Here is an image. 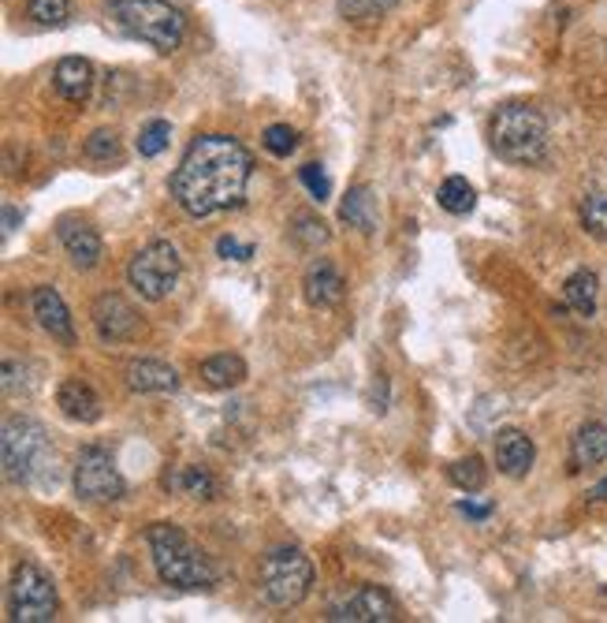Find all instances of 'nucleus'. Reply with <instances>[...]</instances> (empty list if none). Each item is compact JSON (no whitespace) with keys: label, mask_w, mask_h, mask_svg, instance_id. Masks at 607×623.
<instances>
[{"label":"nucleus","mask_w":607,"mask_h":623,"mask_svg":"<svg viewBox=\"0 0 607 623\" xmlns=\"http://www.w3.org/2000/svg\"><path fill=\"white\" fill-rule=\"evenodd\" d=\"M577 216H582V229H585V232L596 235V240H607V191L585 194Z\"/></svg>","instance_id":"obj_29"},{"label":"nucleus","mask_w":607,"mask_h":623,"mask_svg":"<svg viewBox=\"0 0 607 623\" xmlns=\"http://www.w3.org/2000/svg\"><path fill=\"white\" fill-rule=\"evenodd\" d=\"M436 202H440L443 213L467 216V213H473V205H477V191L470 187V179L448 176V179L440 183V191H436Z\"/></svg>","instance_id":"obj_24"},{"label":"nucleus","mask_w":607,"mask_h":623,"mask_svg":"<svg viewBox=\"0 0 607 623\" xmlns=\"http://www.w3.org/2000/svg\"><path fill=\"white\" fill-rule=\"evenodd\" d=\"M123 377H127V389L131 392H176L179 389V370L168 363H160V358H135V363H127V370H123Z\"/></svg>","instance_id":"obj_18"},{"label":"nucleus","mask_w":607,"mask_h":623,"mask_svg":"<svg viewBox=\"0 0 607 623\" xmlns=\"http://www.w3.org/2000/svg\"><path fill=\"white\" fill-rule=\"evenodd\" d=\"M596 296H600V280H596L593 269H577V272L566 277L563 299H566V307H571L577 318H593L596 314Z\"/></svg>","instance_id":"obj_22"},{"label":"nucleus","mask_w":607,"mask_h":623,"mask_svg":"<svg viewBox=\"0 0 607 623\" xmlns=\"http://www.w3.org/2000/svg\"><path fill=\"white\" fill-rule=\"evenodd\" d=\"M112 19L157 53H176L187 37V19L168 0H112Z\"/></svg>","instance_id":"obj_5"},{"label":"nucleus","mask_w":607,"mask_h":623,"mask_svg":"<svg viewBox=\"0 0 607 623\" xmlns=\"http://www.w3.org/2000/svg\"><path fill=\"white\" fill-rule=\"evenodd\" d=\"M123 489L127 486H123V475L109 448L90 445L79 452V459H75V493L82 500H90V504H116Z\"/></svg>","instance_id":"obj_9"},{"label":"nucleus","mask_w":607,"mask_h":623,"mask_svg":"<svg viewBox=\"0 0 607 623\" xmlns=\"http://www.w3.org/2000/svg\"><path fill=\"white\" fill-rule=\"evenodd\" d=\"M26 15H31L37 26H64L71 19V4L68 0H31Z\"/></svg>","instance_id":"obj_31"},{"label":"nucleus","mask_w":607,"mask_h":623,"mask_svg":"<svg viewBox=\"0 0 607 623\" xmlns=\"http://www.w3.org/2000/svg\"><path fill=\"white\" fill-rule=\"evenodd\" d=\"M492 149L507 160V165H540L548 157V120L537 105L526 101H510L492 116L488 127Z\"/></svg>","instance_id":"obj_4"},{"label":"nucleus","mask_w":607,"mask_h":623,"mask_svg":"<svg viewBox=\"0 0 607 623\" xmlns=\"http://www.w3.org/2000/svg\"><path fill=\"white\" fill-rule=\"evenodd\" d=\"M56 408L68 414L71 422H82V426H93V422H101V414H104L101 396L93 392L87 381H79V377H68V381L56 389Z\"/></svg>","instance_id":"obj_17"},{"label":"nucleus","mask_w":607,"mask_h":623,"mask_svg":"<svg viewBox=\"0 0 607 623\" xmlns=\"http://www.w3.org/2000/svg\"><path fill=\"white\" fill-rule=\"evenodd\" d=\"M216 254H221V258L246 262V258H254V243H239L235 235H221V240H216Z\"/></svg>","instance_id":"obj_34"},{"label":"nucleus","mask_w":607,"mask_h":623,"mask_svg":"<svg viewBox=\"0 0 607 623\" xmlns=\"http://www.w3.org/2000/svg\"><path fill=\"white\" fill-rule=\"evenodd\" d=\"M31 307H34V318H37V325H42V333H45V336H53L56 344H64V347H75L71 310H68V303H64L60 291H56L53 285L34 288Z\"/></svg>","instance_id":"obj_13"},{"label":"nucleus","mask_w":607,"mask_h":623,"mask_svg":"<svg viewBox=\"0 0 607 623\" xmlns=\"http://www.w3.org/2000/svg\"><path fill=\"white\" fill-rule=\"evenodd\" d=\"M179 272H183L179 251L168 240H154L149 247H142L135 258H131L127 280L146 303H160V299H168L176 291Z\"/></svg>","instance_id":"obj_8"},{"label":"nucleus","mask_w":607,"mask_h":623,"mask_svg":"<svg viewBox=\"0 0 607 623\" xmlns=\"http://www.w3.org/2000/svg\"><path fill=\"white\" fill-rule=\"evenodd\" d=\"M19 224V213H15V205H4V232H12Z\"/></svg>","instance_id":"obj_37"},{"label":"nucleus","mask_w":607,"mask_h":623,"mask_svg":"<svg viewBox=\"0 0 607 623\" xmlns=\"http://www.w3.org/2000/svg\"><path fill=\"white\" fill-rule=\"evenodd\" d=\"M537 464V445L521 430H499L496 437V467L507 478H526Z\"/></svg>","instance_id":"obj_15"},{"label":"nucleus","mask_w":607,"mask_h":623,"mask_svg":"<svg viewBox=\"0 0 607 623\" xmlns=\"http://www.w3.org/2000/svg\"><path fill=\"white\" fill-rule=\"evenodd\" d=\"M168 143H172V124H168V120H149V124L138 131L135 146L142 157H160L168 149Z\"/></svg>","instance_id":"obj_30"},{"label":"nucleus","mask_w":607,"mask_h":623,"mask_svg":"<svg viewBox=\"0 0 607 623\" xmlns=\"http://www.w3.org/2000/svg\"><path fill=\"white\" fill-rule=\"evenodd\" d=\"M492 512L488 504H462V515H470V519H485Z\"/></svg>","instance_id":"obj_36"},{"label":"nucleus","mask_w":607,"mask_h":623,"mask_svg":"<svg viewBox=\"0 0 607 623\" xmlns=\"http://www.w3.org/2000/svg\"><path fill=\"white\" fill-rule=\"evenodd\" d=\"M165 486H168V489H179V493L191 497V500H213V497H216V478L209 475V470H202V467L168 470Z\"/></svg>","instance_id":"obj_23"},{"label":"nucleus","mask_w":607,"mask_h":623,"mask_svg":"<svg viewBox=\"0 0 607 623\" xmlns=\"http://www.w3.org/2000/svg\"><path fill=\"white\" fill-rule=\"evenodd\" d=\"M339 221L350 224V229H358V232H366V235L373 232L376 221H381V205H376L373 187H369V183L350 187L344 205H339Z\"/></svg>","instance_id":"obj_20"},{"label":"nucleus","mask_w":607,"mask_h":623,"mask_svg":"<svg viewBox=\"0 0 607 623\" xmlns=\"http://www.w3.org/2000/svg\"><path fill=\"white\" fill-rule=\"evenodd\" d=\"M56 93H60L64 101H71V105H87L93 98V64L87 56H64L60 64H56Z\"/></svg>","instance_id":"obj_16"},{"label":"nucleus","mask_w":607,"mask_h":623,"mask_svg":"<svg viewBox=\"0 0 607 623\" xmlns=\"http://www.w3.org/2000/svg\"><path fill=\"white\" fill-rule=\"evenodd\" d=\"M258 582H261V598L272 609H295L306 601V593L313 587V564L295 545H280V549L265 553Z\"/></svg>","instance_id":"obj_6"},{"label":"nucleus","mask_w":607,"mask_h":623,"mask_svg":"<svg viewBox=\"0 0 607 623\" xmlns=\"http://www.w3.org/2000/svg\"><path fill=\"white\" fill-rule=\"evenodd\" d=\"M607 500V478H600L596 481V486L589 489V504H604Z\"/></svg>","instance_id":"obj_35"},{"label":"nucleus","mask_w":607,"mask_h":623,"mask_svg":"<svg viewBox=\"0 0 607 623\" xmlns=\"http://www.w3.org/2000/svg\"><path fill=\"white\" fill-rule=\"evenodd\" d=\"M448 478L454 489H462V493H481L488 481V470L481 464V456H467V459H454L448 467Z\"/></svg>","instance_id":"obj_26"},{"label":"nucleus","mask_w":607,"mask_h":623,"mask_svg":"<svg viewBox=\"0 0 607 623\" xmlns=\"http://www.w3.org/2000/svg\"><path fill=\"white\" fill-rule=\"evenodd\" d=\"M0 452H4V478L15 486H37L56 475V452L37 419L8 414L4 430H0Z\"/></svg>","instance_id":"obj_3"},{"label":"nucleus","mask_w":607,"mask_h":623,"mask_svg":"<svg viewBox=\"0 0 607 623\" xmlns=\"http://www.w3.org/2000/svg\"><path fill=\"white\" fill-rule=\"evenodd\" d=\"M82 154H87V160H93V165H120L123 143L112 127H98L87 143H82Z\"/></svg>","instance_id":"obj_25"},{"label":"nucleus","mask_w":607,"mask_h":623,"mask_svg":"<svg viewBox=\"0 0 607 623\" xmlns=\"http://www.w3.org/2000/svg\"><path fill=\"white\" fill-rule=\"evenodd\" d=\"M60 247L71 258V266L82 269V272L98 266L101 254H104V243H101L98 229H93V224H87V221H75V216L60 221Z\"/></svg>","instance_id":"obj_14"},{"label":"nucleus","mask_w":607,"mask_h":623,"mask_svg":"<svg viewBox=\"0 0 607 623\" xmlns=\"http://www.w3.org/2000/svg\"><path fill=\"white\" fill-rule=\"evenodd\" d=\"M90 318H93V329H98V336L104 344H127V340H138V333H142L138 310L123 296H112V291H104V296L93 299Z\"/></svg>","instance_id":"obj_11"},{"label":"nucleus","mask_w":607,"mask_h":623,"mask_svg":"<svg viewBox=\"0 0 607 623\" xmlns=\"http://www.w3.org/2000/svg\"><path fill=\"white\" fill-rule=\"evenodd\" d=\"M331 623H392L400 620V605L384 587H358L355 593H347L339 605H331L328 612Z\"/></svg>","instance_id":"obj_10"},{"label":"nucleus","mask_w":607,"mask_h":623,"mask_svg":"<svg viewBox=\"0 0 607 623\" xmlns=\"http://www.w3.org/2000/svg\"><path fill=\"white\" fill-rule=\"evenodd\" d=\"M254 176V157L232 135H202L187 146L183 160L172 173L176 205L194 221L243 205Z\"/></svg>","instance_id":"obj_1"},{"label":"nucleus","mask_w":607,"mask_h":623,"mask_svg":"<svg viewBox=\"0 0 607 623\" xmlns=\"http://www.w3.org/2000/svg\"><path fill=\"white\" fill-rule=\"evenodd\" d=\"M261 143L272 157H291L299 149V131L288 127V124H272V127H265Z\"/></svg>","instance_id":"obj_32"},{"label":"nucleus","mask_w":607,"mask_h":623,"mask_svg":"<svg viewBox=\"0 0 607 623\" xmlns=\"http://www.w3.org/2000/svg\"><path fill=\"white\" fill-rule=\"evenodd\" d=\"M299 176H302V183L310 187V194L317 198V202H328L331 183H328L325 168H321V165H302V168H299Z\"/></svg>","instance_id":"obj_33"},{"label":"nucleus","mask_w":607,"mask_h":623,"mask_svg":"<svg viewBox=\"0 0 607 623\" xmlns=\"http://www.w3.org/2000/svg\"><path fill=\"white\" fill-rule=\"evenodd\" d=\"M339 15L350 19V23H373V19L387 15L392 8H400L403 0H336Z\"/></svg>","instance_id":"obj_28"},{"label":"nucleus","mask_w":607,"mask_h":623,"mask_svg":"<svg viewBox=\"0 0 607 623\" xmlns=\"http://www.w3.org/2000/svg\"><path fill=\"white\" fill-rule=\"evenodd\" d=\"M8 620L12 623H53L60 612L53 579L37 564H19L8 582Z\"/></svg>","instance_id":"obj_7"},{"label":"nucleus","mask_w":607,"mask_h":623,"mask_svg":"<svg viewBox=\"0 0 607 623\" xmlns=\"http://www.w3.org/2000/svg\"><path fill=\"white\" fill-rule=\"evenodd\" d=\"M604 593H607V590H604Z\"/></svg>","instance_id":"obj_38"},{"label":"nucleus","mask_w":607,"mask_h":623,"mask_svg":"<svg viewBox=\"0 0 607 623\" xmlns=\"http://www.w3.org/2000/svg\"><path fill=\"white\" fill-rule=\"evenodd\" d=\"M149 556H154V568L165 587L176 590H205L221 582V564L209 556L202 545H194L187 537L183 526L176 523H154L146 531Z\"/></svg>","instance_id":"obj_2"},{"label":"nucleus","mask_w":607,"mask_h":623,"mask_svg":"<svg viewBox=\"0 0 607 623\" xmlns=\"http://www.w3.org/2000/svg\"><path fill=\"white\" fill-rule=\"evenodd\" d=\"M291 240H295L302 251H317L331 240V232L317 213H299L295 221H291Z\"/></svg>","instance_id":"obj_27"},{"label":"nucleus","mask_w":607,"mask_h":623,"mask_svg":"<svg viewBox=\"0 0 607 623\" xmlns=\"http://www.w3.org/2000/svg\"><path fill=\"white\" fill-rule=\"evenodd\" d=\"M302 299L313 310H331L347 299V280L331 266V258H313L302 272Z\"/></svg>","instance_id":"obj_12"},{"label":"nucleus","mask_w":607,"mask_h":623,"mask_svg":"<svg viewBox=\"0 0 607 623\" xmlns=\"http://www.w3.org/2000/svg\"><path fill=\"white\" fill-rule=\"evenodd\" d=\"M202 381L209 385V389H239V385L246 381V363L239 355H232V352H221V355H209L205 363H202Z\"/></svg>","instance_id":"obj_21"},{"label":"nucleus","mask_w":607,"mask_h":623,"mask_svg":"<svg viewBox=\"0 0 607 623\" xmlns=\"http://www.w3.org/2000/svg\"><path fill=\"white\" fill-rule=\"evenodd\" d=\"M600 464H607V426L604 422H585L571 441V470H589Z\"/></svg>","instance_id":"obj_19"}]
</instances>
